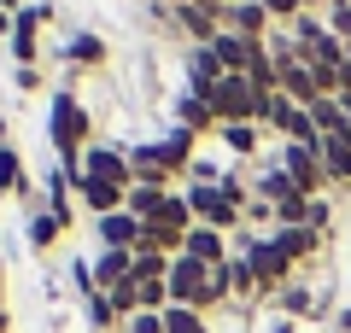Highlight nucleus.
I'll list each match as a JSON object with an SVG mask.
<instances>
[{
  "instance_id": "nucleus-1",
  "label": "nucleus",
  "mask_w": 351,
  "mask_h": 333,
  "mask_svg": "<svg viewBox=\"0 0 351 333\" xmlns=\"http://www.w3.org/2000/svg\"><path fill=\"white\" fill-rule=\"evenodd\" d=\"M47 140L59 152H88L94 147V117H88V106L71 94V88H59L47 106Z\"/></svg>"
},
{
  "instance_id": "nucleus-2",
  "label": "nucleus",
  "mask_w": 351,
  "mask_h": 333,
  "mask_svg": "<svg viewBox=\"0 0 351 333\" xmlns=\"http://www.w3.org/2000/svg\"><path fill=\"white\" fill-rule=\"evenodd\" d=\"M240 258H246L252 275H258V298L281 293V286L293 281V263L276 251V240H269V234H252V228H246V234H240Z\"/></svg>"
},
{
  "instance_id": "nucleus-3",
  "label": "nucleus",
  "mask_w": 351,
  "mask_h": 333,
  "mask_svg": "<svg viewBox=\"0 0 351 333\" xmlns=\"http://www.w3.org/2000/svg\"><path fill=\"white\" fill-rule=\"evenodd\" d=\"M211 111H217V123H263V94L246 76H223L211 88Z\"/></svg>"
},
{
  "instance_id": "nucleus-4",
  "label": "nucleus",
  "mask_w": 351,
  "mask_h": 333,
  "mask_svg": "<svg viewBox=\"0 0 351 333\" xmlns=\"http://www.w3.org/2000/svg\"><path fill=\"white\" fill-rule=\"evenodd\" d=\"M182 193H188L193 222H205V228H217V234H240V228H246L240 205L223 193V187H182Z\"/></svg>"
},
{
  "instance_id": "nucleus-5",
  "label": "nucleus",
  "mask_w": 351,
  "mask_h": 333,
  "mask_svg": "<svg viewBox=\"0 0 351 333\" xmlns=\"http://www.w3.org/2000/svg\"><path fill=\"white\" fill-rule=\"evenodd\" d=\"M170 304H188V310H211V269L199 258H170Z\"/></svg>"
},
{
  "instance_id": "nucleus-6",
  "label": "nucleus",
  "mask_w": 351,
  "mask_h": 333,
  "mask_svg": "<svg viewBox=\"0 0 351 333\" xmlns=\"http://www.w3.org/2000/svg\"><path fill=\"white\" fill-rule=\"evenodd\" d=\"M276 164L293 175V187H299L304 199H322V187H328V175H322V158H316V147H299V140H281V152H276Z\"/></svg>"
},
{
  "instance_id": "nucleus-7",
  "label": "nucleus",
  "mask_w": 351,
  "mask_h": 333,
  "mask_svg": "<svg viewBox=\"0 0 351 333\" xmlns=\"http://www.w3.org/2000/svg\"><path fill=\"white\" fill-rule=\"evenodd\" d=\"M82 175L88 182H112V187H135V170H129V147H94L82 152Z\"/></svg>"
},
{
  "instance_id": "nucleus-8",
  "label": "nucleus",
  "mask_w": 351,
  "mask_h": 333,
  "mask_svg": "<svg viewBox=\"0 0 351 333\" xmlns=\"http://www.w3.org/2000/svg\"><path fill=\"white\" fill-rule=\"evenodd\" d=\"M223 29L228 36H246V41H263L276 29V18L263 12V0H234V6H223Z\"/></svg>"
},
{
  "instance_id": "nucleus-9",
  "label": "nucleus",
  "mask_w": 351,
  "mask_h": 333,
  "mask_svg": "<svg viewBox=\"0 0 351 333\" xmlns=\"http://www.w3.org/2000/svg\"><path fill=\"white\" fill-rule=\"evenodd\" d=\"M182 258H199L205 269H223V263L234 258V246H228V234H217V228L193 222V228H188V240H182Z\"/></svg>"
},
{
  "instance_id": "nucleus-10",
  "label": "nucleus",
  "mask_w": 351,
  "mask_h": 333,
  "mask_svg": "<svg viewBox=\"0 0 351 333\" xmlns=\"http://www.w3.org/2000/svg\"><path fill=\"white\" fill-rule=\"evenodd\" d=\"M182 71H188V94H199V99H211V88L228 76V71H223V59H217L211 47H188Z\"/></svg>"
},
{
  "instance_id": "nucleus-11",
  "label": "nucleus",
  "mask_w": 351,
  "mask_h": 333,
  "mask_svg": "<svg viewBox=\"0 0 351 333\" xmlns=\"http://www.w3.org/2000/svg\"><path fill=\"white\" fill-rule=\"evenodd\" d=\"M94 234H100V246H112V251H135L141 234H147V222L129 217V210H112V217L94 222Z\"/></svg>"
},
{
  "instance_id": "nucleus-12",
  "label": "nucleus",
  "mask_w": 351,
  "mask_h": 333,
  "mask_svg": "<svg viewBox=\"0 0 351 333\" xmlns=\"http://www.w3.org/2000/svg\"><path fill=\"white\" fill-rule=\"evenodd\" d=\"M158 152H164V164H170V175H188L193 158H199V135H188L182 123H170L158 135Z\"/></svg>"
},
{
  "instance_id": "nucleus-13",
  "label": "nucleus",
  "mask_w": 351,
  "mask_h": 333,
  "mask_svg": "<svg viewBox=\"0 0 351 333\" xmlns=\"http://www.w3.org/2000/svg\"><path fill=\"white\" fill-rule=\"evenodd\" d=\"M129 170H135V187H170V164H164L158 140H147V147H129Z\"/></svg>"
},
{
  "instance_id": "nucleus-14",
  "label": "nucleus",
  "mask_w": 351,
  "mask_h": 333,
  "mask_svg": "<svg viewBox=\"0 0 351 333\" xmlns=\"http://www.w3.org/2000/svg\"><path fill=\"white\" fill-rule=\"evenodd\" d=\"M176 123H182V129H188V135H217V129H223V123H217V111H211V99H199V94H188V88H182V99H176Z\"/></svg>"
},
{
  "instance_id": "nucleus-15",
  "label": "nucleus",
  "mask_w": 351,
  "mask_h": 333,
  "mask_svg": "<svg viewBox=\"0 0 351 333\" xmlns=\"http://www.w3.org/2000/svg\"><path fill=\"white\" fill-rule=\"evenodd\" d=\"M59 53H64V64H76V71H100V64L112 59V53H106V41H100V36H88V29H71Z\"/></svg>"
},
{
  "instance_id": "nucleus-16",
  "label": "nucleus",
  "mask_w": 351,
  "mask_h": 333,
  "mask_svg": "<svg viewBox=\"0 0 351 333\" xmlns=\"http://www.w3.org/2000/svg\"><path fill=\"white\" fill-rule=\"evenodd\" d=\"M269 240H276V251L293 263V269H299L304 258L322 251V234H316V228H269Z\"/></svg>"
},
{
  "instance_id": "nucleus-17",
  "label": "nucleus",
  "mask_w": 351,
  "mask_h": 333,
  "mask_svg": "<svg viewBox=\"0 0 351 333\" xmlns=\"http://www.w3.org/2000/svg\"><path fill=\"white\" fill-rule=\"evenodd\" d=\"M316 158H322L328 182H351V129H346V135H328L322 147H316Z\"/></svg>"
},
{
  "instance_id": "nucleus-18",
  "label": "nucleus",
  "mask_w": 351,
  "mask_h": 333,
  "mask_svg": "<svg viewBox=\"0 0 351 333\" xmlns=\"http://www.w3.org/2000/svg\"><path fill=\"white\" fill-rule=\"evenodd\" d=\"M299 187H293V175L281 170V164H263L258 175H252V199H263V205H281V199H293Z\"/></svg>"
},
{
  "instance_id": "nucleus-19",
  "label": "nucleus",
  "mask_w": 351,
  "mask_h": 333,
  "mask_svg": "<svg viewBox=\"0 0 351 333\" xmlns=\"http://www.w3.org/2000/svg\"><path fill=\"white\" fill-rule=\"evenodd\" d=\"M123 193H129V187H112V182H88V175H82V187H76V199H82V205L94 210V222H100V217H112V210H123Z\"/></svg>"
},
{
  "instance_id": "nucleus-20",
  "label": "nucleus",
  "mask_w": 351,
  "mask_h": 333,
  "mask_svg": "<svg viewBox=\"0 0 351 333\" xmlns=\"http://www.w3.org/2000/svg\"><path fill=\"white\" fill-rule=\"evenodd\" d=\"M304 111H311V123H316V135H346V129H351V117H346V106H339V94H322V99H311V106H304Z\"/></svg>"
},
{
  "instance_id": "nucleus-21",
  "label": "nucleus",
  "mask_w": 351,
  "mask_h": 333,
  "mask_svg": "<svg viewBox=\"0 0 351 333\" xmlns=\"http://www.w3.org/2000/svg\"><path fill=\"white\" fill-rule=\"evenodd\" d=\"M269 310H281L287 321H304V316H322V304H316L311 293H304L299 281H287L281 293H269Z\"/></svg>"
},
{
  "instance_id": "nucleus-22",
  "label": "nucleus",
  "mask_w": 351,
  "mask_h": 333,
  "mask_svg": "<svg viewBox=\"0 0 351 333\" xmlns=\"http://www.w3.org/2000/svg\"><path fill=\"white\" fill-rule=\"evenodd\" d=\"M217 140H223L234 158H258V147H263V123H223V129H217Z\"/></svg>"
},
{
  "instance_id": "nucleus-23",
  "label": "nucleus",
  "mask_w": 351,
  "mask_h": 333,
  "mask_svg": "<svg viewBox=\"0 0 351 333\" xmlns=\"http://www.w3.org/2000/svg\"><path fill=\"white\" fill-rule=\"evenodd\" d=\"M170 193H176V187H129V193H123V210H129V217H141V222H152Z\"/></svg>"
},
{
  "instance_id": "nucleus-24",
  "label": "nucleus",
  "mask_w": 351,
  "mask_h": 333,
  "mask_svg": "<svg viewBox=\"0 0 351 333\" xmlns=\"http://www.w3.org/2000/svg\"><path fill=\"white\" fill-rule=\"evenodd\" d=\"M0 193H18V199L29 193V175H24V158H18V147H12V140H6V147H0Z\"/></svg>"
},
{
  "instance_id": "nucleus-25",
  "label": "nucleus",
  "mask_w": 351,
  "mask_h": 333,
  "mask_svg": "<svg viewBox=\"0 0 351 333\" xmlns=\"http://www.w3.org/2000/svg\"><path fill=\"white\" fill-rule=\"evenodd\" d=\"M41 24H53V6L47 0H29L12 12V36H41Z\"/></svg>"
},
{
  "instance_id": "nucleus-26",
  "label": "nucleus",
  "mask_w": 351,
  "mask_h": 333,
  "mask_svg": "<svg viewBox=\"0 0 351 333\" xmlns=\"http://www.w3.org/2000/svg\"><path fill=\"white\" fill-rule=\"evenodd\" d=\"M164 333H211V321H205V310L170 304V310H164Z\"/></svg>"
},
{
  "instance_id": "nucleus-27",
  "label": "nucleus",
  "mask_w": 351,
  "mask_h": 333,
  "mask_svg": "<svg viewBox=\"0 0 351 333\" xmlns=\"http://www.w3.org/2000/svg\"><path fill=\"white\" fill-rule=\"evenodd\" d=\"M59 234H64V228L47 217V210H36V217H29V246H36V251H53V246H59Z\"/></svg>"
},
{
  "instance_id": "nucleus-28",
  "label": "nucleus",
  "mask_w": 351,
  "mask_h": 333,
  "mask_svg": "<svg viewBox=\"0 0 351 333\" xmlns=\"http://www.w3.org/2000/svg\"><path fill=\"white\" fill-rule=\"evenodd\" d=\"M88 321H94V328H123V316L112 310V298H106V293L88 298Z\"/></svg>"
},
{
  "instance_id": "nucleus-29",
  "label": "nucleus",
  "mask_w": 351,
  "mask_h": 333,
  "mask_svg": "<svg viewBox=\"0 0 351 333\" xmlns=\"http://www.w3.org/2000/svg\"><path fill=\"white\" fill-rule=\"evenodd\" d=\"M117 333H164V310H141V316H129Z\"/></svg>"
},
{
  "instance_id": "nucleus-30",
  "label": "nucleus",
  "mask_w": 351,
  "mask_h": 333,
  "mask_svg": "<svg viewBox=\"0 0 351 333\" xmlns=\"http://www.w3.org/2000/svg\"><path fill=\"white\" fill-rule=\"evenodd\" d=\"M328 29H334L339 41H351V0H334V6H328Z\"/></svg>"
},
{
  "instance_id": "nucleus-31",
  "label": "nucleus",
  "mask_w": 351,
  "mask_h": 333,
  "mask_svg": "<svg viewBox=\"0 0 351 333\" xmlns=\"http://www.w3.org/2000/svg\"><path fill=\"white\" fill-rule=\"evenodd\" d=\"M228 298H234V275L223 263V269H211V304H228Z\"/></svg>"
},
{
  "instance_id": "nucleus-32",
  "label": "nucleus",
  "mask_w": 351,
  "mask_h": 333,
  "mask_svg": "<svg viewBox=\"0 0 351 333\" xmlns=\"http://www.w3.org/2000/svg\"><path fill=\"white\" fill-rule=\"evenodd\" d=\"M263 12L276 18V24H293V18L304 12V0H263Z\"/></svg>"
},
{
  "instance_id": "nucleus-33",
  "label": "nucleus",
  "mask_w": 351,
  "mask_h": 333,
  "mask_svg": "<svg viewBox=\"0 0 351 333\" xmlns=\"http://www.w3.org/2000/svg\"><path fill=\"white\" fill-rule=\"evenodd\" d=\"M12 82L29 94V88H41V71H36V64H12Z\"/></svg>"
},
{
  "instance_id": "nucleus-34",
  "label": "nucleus",
  "mask_w": 351,
  "mask_h": 333,
  "mask_svg": "<svg viewBox=\"0 0 351 333\" xmlns=\"http://www.w3.org/2000/svg\"><path fill=\"white\" fill-rule=\"evenodd\" d=\"M0 333H6V263H0Z\"/></svg>"
},
{
  "instance_id": "nucleus-35",
  "label": "nucleus",
  "mask_w": 351,
  "mask_h": 333,
  "mask_svg": "<svg viewBox=\"0 0 351 333\" xmlns=\"http://www.w3.org/2000/svg\"><path fill=\"white\" fill-rule=\"evenodd\" d=\"M269 333H293V321H287V316H276V321H269Z\"/></svg>"
},
{
  "instance_id": "nucleus-36",
  "label": "nucleus",
  "mask_w": 351,
  "mask_h": 333,
  "mask_svg": "<svg viewBox=\"0 0 351 333\" xmlns=\"http://www.w3.org/2000/svg\"><path fill=\"white\" fill-rule=\"evenodd\" d=\"M334 321H339V333H351V304H346V310H339V316H334Z\"/></svg>"
},
{
  "instance_id": "nucleus-37",
  "label": "nucleus",
  "mask_w": 351,
  "mask_h": 333,
  "mask_svg": "<svg viewBox=\"0 0 351 333\" xmlns=\"http://www.w3.org/2000/svg\"><path fill=\"white\" fill-rule=\"evenodd\" d=\"M158 6H170V12H182V6H199V0H158Z\"/></svg>"
},
{
  "instance_id": "nucleus-38",
  "label": "nucleus",
  "mask_w": 351,
  "mask_h": 333,
  "mask_svg": "<svg viewBox=\"0 0 351 333\" xmlns=\"http://www.w3.org/2000/svg\"><path fill=\"white\" fill-rule=\"evenodd\" d=\"M0 36H12V12L6 6H0Z\"/></svg>"
},
{
  "instance_id": "nucleus-39",
  "label": "nucleus",
  "mask_w": 351,
  "mask_h": 333,
  "mask_svg": "<svg viewBox=\"0 0 351 333\" xmlns=\"http://www.w3.org/2000/svg\"><path fill=\"white\" fill-rule=\"evenodd\" d=\"M0 6H6V12H18V6H24V0H0Z\"/></svg>"
},
{
  "instance_id": "nucleus-40",
  "label": "nucleus",
  "mask_w": 351,
  "mask_h": 333,
  "mask_svg": "<svg viewBox=\"0 0 351 333\" xmlns=\"http://www.w3.org/2000/svg\"><path fill=\"white\" fill-rule=\"evenodd\" d=\"M0 147H6V117H0Z\"/></svg>"
},
{
  "instance_id": "nucleus-41",
  "label": "nucleus",
  "mask_w": 351,
  "mask_h": 333,
  "mask_svg": "<svg viewBox=\"0 0 351 333\" xmlns=\"http://www.w3.org/2000/svg\"><path fill=\"white\" fill-rule=\"evenodd\" d=\"M346 53H351V41H346Z\"/></svg>"
}]
</instances>
